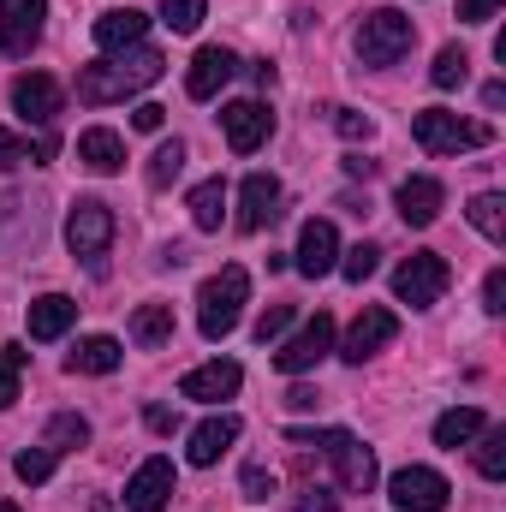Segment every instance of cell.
I'll use <instances>...</instances> for the list:
<instances>
[{"mask_svg": "<svg viewBox=\"0 0 506 512\" xmlns=\"http://www.w3.org/2000/svg\"><path fill=\"white\" fill-rule=\"evenodd\" d=\"M161 72H167L161 48L137 42V48H126V54H108V60H96V66L78 72V102H90V108L126 102V96H137V90H149Z\"/></svg>", "mask_w": 506, "mask_h": 512, "instance_id": "1", "label": "cell"}, {"mask_svg": "<svg viewBox=\"0 0 506 512\" xmlns=\"http://www.w3.org/2000/svg\"><path fill=\"white\" fill-rule=\"evenodd\" d=\"M245 304H251V274L239 262H227L221 274H209L203 292H197V328H203V340H227L239 328Z\"/></svg>", "mask_w": 506, "mask_h": 512, "instance_id": "2", "label": "cell"}, {"mask_svg": "<svg viewBox=\"0 0 506 512\" xmlns=\"http://www.w3.org/2000/svg\"><path fill=\"white\" fill-rule=\"evenodd\" d=\"M114 233H120V221H114V209H108L102 197H78V203H72V215H66V245H72V256H78L90 274H108V245H114Z\"/></svg>", "mask_w": 506, "mask_h": 512, "instance_id": "3", "label": "cell"}, {"mask_svg": "<svg viewBox=\"0 0 506 512\" xmlns=\"http://www.w3.org/2000/svg\"><path fill=\"white\" fill-rule=\"evenodd\" d=\"M411 137H417V149H429V155H459V149L495 143V126L459 120V114H447V108H423V114H411Z\"/></svg>", "mask_w": 506, "mask_h": 512, "instance_id": "4", "label": "cell"}, {"mask_svg": "<svg viewBox=\"0 0 506 512\" xmlns=\"http://www.w3.org/2000/svg\"><path fill=\"white\" fill-rule=\"evenodd\" d=\"M411 42H417V24L405 18V12H393V6H376L364 24H358V60L364 66H399L405 54H411Z\"/></svg>", "mask_w": 506, "mask_h": 512, "instance_id": "5", "label": "cell"}, {"mask_svg": "<svg viewBox=\"0 0 506 512\" xmlns=\"http://www.w3.org/2000/svg\"><path fill=\"white\" fill-rule=\"evenodd\" d=\"M292 441L322 447V453L334 459V471H340V489H352V495H370V489H376V453H370L352 429H322V435H298V429H292Z\"/></svg>", "mask_w": 506, "mask_h": 512, "instance_id": "6", "label": "cell"}, {"mask_svg": "<svg viewBox=\"0 0 506 512\" xmlns=\"http://www.w3.org/2000/svg\"><path fill=\"white\" fill-rule=\"evenodd\" d=\"M447 286H453V268H447V256H435V251H417V256H405V262L393 268V298L411 304V310L441 304Z\"/></svg>", "mask_w": 506, "mask_h": 512, "instance_id": "7", "label": "cell"}, {"mask_svg": "<svg viewBox=\"0 0 506 512\" xmlns=\"http://www.w3.org/2000/svg\"><path fill=\"white\" fill-rule=\"evenodd\" d=\"M387 495H393V507L399 512H447V501H453L447 477L429 471V465H405V471H393V477H387Z\"/></svg>", "mask_w": 506, "mask_h": 512, "instance_id": "8", "label": "cell"}, {"mask_svg": "<svg viewBox=\"0 0 506 512\" xmlns=\"http://www.w3.org/2000/svg\"><path fill=\"white\" fill-rule=\"evenodd\" d=\"M334 352V316L328 310H316L280 352H274V370H286V376H304V370H316L322 358Z\"/></svg>", "mask_w": 506, "mask_h": 512, "instance_id": "9", "label": "cell"}, {"mask_svg": "<svg viewBox=\"0 0 506 512\" xmlns=\"http://www.w3.org/2000/svg\"><path fill=\"white\" fill-rule=\"evenodd\" d=\"M42 18H48V0H0V54L24 60L42 42Z\"/></svg>", "mask_w": 506, "mask_h": 512, "instance_id": "10", "label": "cell"}, {"mask_svg": "<svg viewBox=\"0 0 506 512\" xmlns=\"http://www.w3.org/2000/svg\"><path fill=\"white\" fill-rule=\"evenodd\" d=\"M393 334H399V316L381 310V304H370V310H358V322L346 328L340 358H346V364H364V358H376L381 346H393Z\"/></svg>", "mask_w": 506, "mask_h": 512, "instance_id": "11", "label": "cell"}, {"mask_svg": "<svg viewBox=\"0 0 506 512\" xmlns=\"http://www.w3.org/2000/svg\"><path fill=\"white\" fill-rule=\"evenodd\" d=\"M292 268H298L304 280H322V274L340 268V233H334V221H304L298 251H292Z\"/></svg>", "mask_w": 506, "mask_h": 512, "instance_id": "12", "label": "cell"}, {"mask_svg": "<svg viewBox=\"0 0 506 512\" xmlns=\"http://www.w3.org/2000/svg\"><path fill=\"white\" fill-rule=\"evenodd\" d=\"M173 459H143L137 471H131V483H126V512H161L167 501H173Z\"/></svg>", "mask_w": 506, "mask_h": 512, "instance_id": "13", "label": "cell"}, {"mask_svg": "<svg viewBox=\"0 0 506 512\" xmlns=\"http://www.w3.org/2000/svg\"><path fill=\"white\" fill-rule=\"evenodd\" d=\"M245 387V370L233 364V358H209V364H197L185 382H179V399H197V405H221V399H233Z\"/></svg>", "mask_w": 506, "mask_h": 512, "instance_id": "14", "label": "cell"}, {"mask_svg": "<svg viewBox=\"0 0 506 512\" xmlns=\"http://www.w3.org/2000/svg\"><path fill=\"white\" fill-rule=\"evenodd\" d=\"M221 131H227V149L233 155H256L268 143V131H274V114L262 102H227L221 108Z\"/></svg>", "mask_w": 506, "mask_h": 512, "instance_id": "15", "label": "cell"}, {"mask_svg": "<svg viewBox=\"0 0 506 512\" xmlns=\"http://www.w3.org/2000/svg\"><path fill=\"white\" fill-rule=\"evenodd\" d=\"M233 72H239L233 48H197L191 72H185V96H191V102H215V96L233 84Z\"/></svg>", "mask_w": 506, "mask_h": 512, "instance_id": "16", "label": "cell"}, {"mask_svg": "<svg viewBox=\"0 0 506 512\" xmlns=\"http://www.w3.org/2000/svg\"><path fill=\"white\" fill-rule=\"evenodd\" d=\"M12 108H18L24 126H48V120L60 114V84H54L48 72H24V78L12 84Z\"/></svg>", "mask_w": 506, "mask_h": 512, "instance_id": "17", "label": "cell"}, {"mask_svg": "<svg viewBox=\"0 0 506 512\" xmlns=\"http://www.w3.org/2000/svg\"><path fill=\"white\" fill-rule=\"evenodd\" d=\"M441 209H447V191H441V179H429V173H411V179L399 185V221H405V227H435V221H441Z\"/></svg>", "mask_w": 506, "mask_h": 512, "instance_id": "18", "label": "cell"}, {"mask_svg": "<svg viewBox=\"0 0 506 512\" xmlns=\"http://www.w3.org/2000/svg\"><path fill=\"white\" fill-rule=\"evenodd\" d=\"M280 215V179L274 173H251L239 185V233H262Z\"/></svg>", "mask_w": 506, "mask_h": 512, "instance_id": "19", "label": "cell"}, {"mask_svg": "<svg viewBox=\"0 0 506 512\" xmlns=\"http://www.w3.org/2000/svg\"><path fill=\"white\" fill-rule=\"evenodd\" d=\"M233 441H239V417H233V411H221V417H209V423H197V429H191L185 459H191V465H215Z\"/></svg>", "mask_w": 506, "mask_h": 512, "instance_id": "20", "label": "cell"}, {"mask_svg": "<svg viewBox=\"0 0 506 512\" xmlns=\"http://www.w3.org/2000/svg\"><path fill=\"white\" fill-rule=\"evenodd\" d=\"M143 30H149V12H137V6L102 12V18H96V48H102V54H126V48L143 42Z\"/></svg>", "mask_w": 506, "mask_h": 512, "instance_id": "21", "label": "cell"}, {"mask_svg": "<svg viewBox=\"0 0 506 512\" xmlns=\"http://www.w3.org/2000/svg\"><path fill=\"white\" fill-rule=\"evenodd\" d=\"M78 161L90 167V173H120L126 167V137L108 126H90L78 137Z\"/></svg>", "mask_w": 506, "mask_h": 512, "instance_id": "22", "label": "cell"}, {"mask_svg": "<svg viewBox=\"0 0 506 512\" xmlns=\"http://www.w3.org/2000/svg\"><path fill=\"white\" fill-rule=\"evenodd\" d=\"M72 322H78V304H72L66 292H42V298L30 304V340H60Z\"/></svg>", "mask_w": 506, "mask_h": 512, "instance_id": "23", "label": "cell"}, {"mask_svg": "<svg viewBox=\"0 0 506 512\" xmlns=\"http://www.w3.org/2000/svg\"><path fill=\"white\" fill-rule=\"evenodd\" d=\"M66 370H72V376H114V370H120V340H114V334L78 340V352L66 358Z\"/></svg>", "mask_w": 506, "mask_h": 512, "instance_id": "24", "label": "cell"}, {"mask_svg": "<svg viewBox=\"0 0 506 512\" xmlns=\"http://www.w3.org/2000/svg\"><path fill=\"white\" fill-rule=\"evenodd\" d=\"M483 429H489V417H483L477 405H453V411H441V417H435V447H453V453H459V447H465V441H477Z\"/></svg>", "mask_w": 506, "mask_h": 512, "instance_id": "25", "label": "cell"}, {"mask_svg": "<svg viewBox=\"0 0 506 512\" xmlns=\"http://www.w3.org/2000/svg\"><path fill=\"white\" fill-rule=\"evenodd\" d=\"M191 221H197V233H221V221H227V185L221 179H203L191 191Z\"/></svg>", "mask_w": 506, "mask_h": 512, "instance_id": "26", "label": "cell"}, {"mask_svg": "<svg viewBox=\"0 0 506 512\" xmlns=\"http://www.w3.org/2000/svg\"><path fill=\"white\" fill-rule=\"evenodd\" d=\"M131 340H137V346H167V340H173V304H137Z\"/></svg>", "mask_w": 506, "mask_h": 512, "instance_id": "27", "label": "cell"}, {"mask_svg": "<svg viewBox=\"0 0 506 512\" xmlns=\"http://www.w3.org/2000/svg\"><path fill=\"white\" fill-rule=\"evenodd\" d=\"M471 227H477L489 245H506V197H501V191L471 197Z\"/></svg>", "mask_w": 506, "mask_h": 512, "instance_id": "28", "label": "cell"}, {"mask_svg": "<svg viewBox=\"0 0 506 512\" xmlns=\"http://www.w3.org/2000/svg\"><path fill=\"white\" fill-rule=\"evenodd\" d=\"M465 78H471V54H465V48H441L435 66H429V84H435V90H459Z\"/></svg>", "mask_w": 506, "mask_h": 512, "instance_id": "29", "label": "cell"}, {"mask_svg": "<svg viewBox=\"0 0 506 512\" xmlns=\"http://www.w3.org/2000/svg\"><path fill=\"white\" fill-rule=\"evenodd\" d=\"M90 441V423L78 417V411H60V417H48V441L42 447H54V453H72V447H84Z\"/></svg>", "mask_w": 506, "mask_h": 512, "instance_id": "30", "label": "cell"}, {"mask_svg": "<svg viewBox=\"0 0 506 512\" xmlns=\"http://www.w3.org/2000/svg\"><path fill=\"white\" fill-rule=\"evenodd\" d=\"M54 465H60V453H54V447H24V453L12 459L18 483H30V489H36V483H48V477H54Z\"/></svg>", "mask_w": 506, "mask_h": 512, "instance_id": "31", "label": "cell"}, {"mask_svg": "<svg viewBox=\"0 0 506 512\" xmlns=\"http://www.w3.org/2000/svg\"><path fill=\"white\" fill-rule=\"evenodd\" d=\"M179 167H185V143L173 137V143H161V149L149 155V185H155V191H167V185L179 179Z\"/></svg>", "mask_w": 506, "mask_h": 512, "instance_id": "32", "label": "cell"}, {"mask_svg": "<svg viewBox=\"0 0 506 512\" xmlns=\"http://www.w3.org/2000/svg\"><path fill=\"white\" fill-rule=\"evenodd\" d=\"M203 18H209V0H161V24L179 30V36H191Z\"/></svg>", "mask_w": 506, "mask_h": 512, "instance_id": "33", "label": "cell"}, {"mask_svg": "<svg viewBox=\"0 0 506 512\" xmlns=\"http://www.w3.org/2000/svg\"><path fill=\"white\" fill-rule=\"evenodd\" d=\"M477 471H483L489 483L506 477V429H483V441H477Z\"/></svg>", "mask_w": 506, "mask_h": 512, "instance_id": "34", "label": "cell"}, {"mask_svg": "<svg viewBox=\"0 0 506 512\" xmlns=\"http://www.w3.org/2000/svg\"><path fill=\"white\" fill-rule=\"evenodd\" d=\"M24 364H30V352H24V346H0V411H6L12 399H18Z\"/></svg>", "mask_w": 506, "mask_h": 512, "instance_id": "35", "label": "cell"}, {"mask_svg": "<svg viewBox=\"0 0 506 512\" xmlns=\"http://www.w3.org/2000/svg\"><path fill=\"white\" fill-rule=\"evenodd\" d=\"M376 262H381V251H376V245H358V251H346V262H340V274L364 286V280L376 274Z\"/></svg>", "mask_w": 506, "mask_h": 512, "instance_id": "36", "label": "cell"}, {"mask_svg": "<svg viewBox=\"0 0 506 512\" xmlns=\"http://www.w3.org/2000/svg\"><path fill=\"white\" fill-rule=\"evenodd\" d=\"M328 114H334L340 137H352V143H364V137L376 131V120H370V114H352V108H328Z\"/></svg>", "mask_w": 506, "mask_h": 512, "instance_id": "37", "label": "cell"}, {"mask_svg": "<svg viewBox=\"0 0 506 512\" xmlns=\"http://www.w3.org/2000/svg\"><path fill=\"white\" fill-rule=\"evenodd\" d=\"M286 322H292V304H274V310H262V322H256V340L268 346V340H280L286 334Z\"/></svg>", "mask_w": 506, "mask_h": 512, "instance_id": "38", "label": "cell"}, {"mask_svg": "<svg viewBox=\"0 0 506 512\" xmlns=\"http://www.w3.org/2000/svg\"><path fill=\"white\" fill-rule=\"evenodd\" d=\"M483 310H489V316L506 310V268H489V280H483Z\"/></svg>", "mask_w": 506, "mask_h": 512, "instance_id": "39", "label": "cell"}, {"mask_svg": "<svg viewBox=\"0 0 506 512\" xmlns=\"http://www.w3.org/2000/svg\"><path fill=\"white\" fill-rule=\"evenodd\" d=\"M245 495H251V501H268V495H274V471H268V465H245Z\"/></svg>", "mask_w": 506, "mask_h": 512, "instance_id": "40", "label": "cell"}, {"mask_svg": "<svg viewBox=\"0 0 506 512\" xmlns=\"http://www.w3.org/2000/svg\"><path fill=\"white\" fill-rule=\"evenodd\" d=\"M459 18L465 24H495L501 18V0H459Z\"/></svg>", "mask_w": 506, "mask_h": 512, "instance_id": "41", "label": "cell"}, {"mask_svg": "<svg viewBox=\"0 0 506 512\" xmlns=\"http://www.w3.org/2000/svg\"><path fill=\"white\" fill-rule=\"evenodd\" d=\"M36 149L24 143V137H12V131H0V167H18V161H30Z\"/></svg>", "mask_w": 506, "mask_h": 512, "instance_id": "42", "label": "cell"}, {"mask_svg": "<svg viewBox=\"0 0 506 512\" xmlns=\"http://www.w3.org/2000/svg\"><path fill=\"white\" fill-rule=\"evenodd\" d=\"M161 120H167V108H161V102H137V108H131V126H137V131H161Z\"/></svg>", "mask_w": 506, "mask_h": 512, "instance_id": "43", "label": "cell"}, {"mask_svg": "<svg viewBox=\"0 0 506 512\" xmlns=\"http://www.w3.org/2000/svg\"><path fill=\"white\" fill-rule=\"evenodd\" d=\"M298 512H340V501H334L328 489H304V495H298Z\"/></svg>", "mask_w": 506, "mask_h": 512, "instance_id": "44", "label": "cell"}, {"mask_svg": "<svg viewBox=\"0 0 506 512\" xmlns=\"http://www.w3.org/2000/svg\"><path fill=\"white\" fill-rule=\"evenodd\" d=\"M286 405H292V411H316V387H292Z\"/></svg>", "mask_w": 506, "mask_h": 512, "instance_id": "45", "label": "cell"}, {"mask_svg": "<svg viewBox=\"0 0 506 512\" xmlns=\"http://www.w3.org/2000/svg\"><path fill=\"white\" fill-rule=\"evenodd\" d=\"M251 78H256V84H262V90H274V78H280V72H274L268 60H256V66H251Z\"/></svg>", "mask_w": 506, "mask_h": 512, "instance_id": "46", "label": "cell"}, {"mask_svg": "<svg viewBox=\"0 0 506 512\" xmlns=\"http://www.w3.org/2000/svg\"><path fill=\"white\" fill-rule=\"evenodd\" d=\"M483 108H489V114H495V108H506V84H489V90H483Z\"/></svg>", "mask_w": 506, "mask_h": 512, "instance_id": "47", "label": "cell"}, {"mask_svg": "<svg viewBox=\"0 0 506 512\" xmlns=\"http://www.w3.org/2000/svg\"><path fill=\"white\" fill-rule=\"evenodd\" d=\"M346 173H352V179H370V173H376V161H364V155H352V161H346Z\"/></svg>", "mask_w": 506, "mask_h": 512, "instance_id": "48", "label": "cell"}, {"mask_svg": "<svg viewBox=\"0 0 506 512\" xmlns=\"http://www.w3.org/2000/svg\"><path fill=\"white\" fill-rule=\"evenodd\" d=\"M149 429H155V435H167V429H173V411H161V405H155V411H149Z\"/></svg>", "mask_w": 506, "mask_h": 512, "instance_id": "49", "label": "cell"}, {"mask_svg": "<svg viewBox=\"0 0 506 512\" xmlns=\"http://www.w3.org/2000/svg\"><path fill=\"white\" fill-rule=\"evenodd\" d=\"M0 512H18V507H12V501H0Z\"/></svg>", "mask_w": 506, "mask_h": 512, "instance_id": "50", "label": "cell"}]
</instances>
